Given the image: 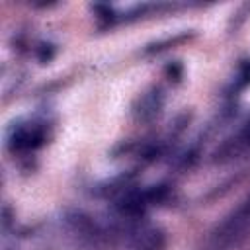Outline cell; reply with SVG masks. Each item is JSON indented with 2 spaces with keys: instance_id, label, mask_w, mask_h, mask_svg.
<instances>
[{
  "instance_id": "cell-1",
  "label": "cell",
  "mask_w": 250,
  "mask_h": 250,
  "mask_svg": "<svg viewBox=\"0 0 250 250\" xmlns=\"http://www.w3.org/2000/svg\"><path fill=\"white\" fill-rule=\"evenodd\" d=\"M250 227V197L242 201L236 211H232L211 234V248L213 250H227L238 246V242L246 236Z\"/></svg>"
},
{
  "instance_id": "cell-2",
  "label": "cell",
  "mask_w": 250,
  "mask_h": 250,
  "mask_svg": "<svg viewBox=\"0 0 250 250\" xmlns=\"http://www.w3.org/2000/svg\"><path fill=\"white\" fill-rule=\"evenodd\" d=\"M164 234L160 230H150L146 234H143L135 246V250H160L164 246Z\"/></svg>"
}]
</instances>
